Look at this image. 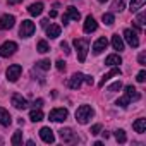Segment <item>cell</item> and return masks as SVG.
I'll use <instances>...</instances> for the list:
<instances>
[{
    "instance_id": "1",
    "label": "cell",
    "mask_w": 146,
    "mask_h": 146,
    "mask_svg": "<svg viewBox=\"0 0 146 146\" xmlns=\"http://www.w3.org/2000/svg\"><path fill=\"white\" fill-rule=\"evenodd\" d=\"M93 115H95V110H93L90 105H81V107L76 110V120H78L79 124H88Z\"/></svg>"
},
{
    "instance_id": "2",
    "label": "cell",
    "mask_w": 146,
    "mask_h": 146,
    "mask_svg": "<svg viewBox=\"0 0 146 146\" xmlns=\"http://www.w3.org/2000/svg\"><path fill=\"white\" fill-rule=\"evenodd\" d=\"M74 46H76L79 62H84V60H86V55H88V50H90L88 40H84V38H76V40H74Z\"/></svg>"
},
{
    "instance_id": "3",
    "label": "cell",
    "mask_w": 146,
    "mask_h": 146,
    "mask_svg": "<svg viewBox=\"0 0 146 146\" xmlns=\"http://www.w3.org/2000/svg\"><path fill=\"white\" fill-rule=\"evenodd\" d=\"M35 31H36V26H35L33 21H29V19L23 21V24H21V28H19V35H21V38H29V36L35 35Z\"/></svg>"
},
{
    "instance_id": "4",
    "label": "cell",
    "mask_w": 146,
    "mask_h": 146,
    "mask_svg": "<svg viewBox=\"0 0 146 146\" xmlns=\"http://www.w3.org/2000/svg\"><path fill=\"white\" fill-rule=\"evenodd\" d=\"M21 72H23V67L19 64H14V65H9L7 70H5V76H7V81L11 83H16L19 78H21Z\"/></svg>"
},
{
    "instance_id": "5",
    "label": "cell",
    "mask_w": 146,
    "mask_h": 146,
    "mask_svg": "<svg viewBox=\"0 0 146 146\" xmlns=\"http://www.w3.org/2000/svg\"><path fill=\"white\" fill-rule=\"evenodd\" d=\"M58 136H60V139H62L64 143H67V144L78 143V141H79V137L72 132V129H69V127H62V129L58 131Z\"/></svg>"
},
{
    "instance_id": "6",
    "label": "cell",
    "mask_w": 146,
    "mask_h": 146,
    "mask_svg": "<svg viewBox=\"0 0 146 146\" xmlns=\"http://www.w3.org/2000/svg\"><path fill=\"white\" fill-rule=\"evenodd\" d=\"M48 117H50L52 122H64L69 117V112H67V108H53L48 113Z\"/></svg>"
},
{
    "instance_id": "7",
    "label": "cell",
    "mask_w": 146,
    "mask_h": 146,
    "mask_svg": "<svg viewBox=\"0 0 146 146\" xmlns=\"http://www.w3.org/2000/svg\"><path fill=\"white\" fill-rule=\"evenodd\" d=\"M79 21L81 19V14H79V11L76 9V7H72V5H69L67 7V12L62 16V23L64 24H69V21Z\"/></svg>"
},
{
    "instance_id": "8",
    "label": "cell",
    "mask_w": 146,
    "mask_h": 146,
    "mask_svg": "<svg viewBox=\"0 0 146 146\" xmlns=\"http://www.w3.org/2000/svg\"><path fill=\"white\" fill-rule=\"evenodd\" d=\"M83 81H84V74H81V72H76L72 78H69L67 79V88H70V90H79V86L83 84Z\"/></svg>"
},
{
    "instance_id": "9",
    "label": "cell",
    "mask_w": 146,
    "mask_h": 146,
    "mask_svg": "<svg viewBox=\"0 0 146 146\" xmlns=\"http://www.w3.org/2000/svg\"><path fill=\"white\" fill-rule=\"evenodd\" d=\"M16 50H17V43H14V41H5L2 46H0V55H2V57H11V55L16 53Z\"/></svg>"
},
{
    "instance_id": "10",
    "label": "cell",
    "mask_w": 146,
    "mask_h": 146,
    "mask_svg": "<svg viewBox=\"0 0 146 146\" xmlns=\"http://www.w3.org/2000/svg\"><path fill=\"white\" fill-rule=\"evenodd\" d=\"M124 38H125V41H127L129 46H132V48H137V46H139V40H137L136 31H132V29H125V31H124Z\"/></svg>"
},
{
    "instance_id": "11",
    "label": "cell",
    "mask_w": 146,
    "mask_h": 146,
    "mask_svg": "<svg viewBox=\"0 0 146 146\" xmlns=\"http://www.w3.org/2000/svg\"><path fill=\"white\" fill-rule=\"evenodd\" d=\"M11 102H12V105L17 108V110H24V108H28V100L26 98H23V95H19V93H14L12 95V98H11Z\"/></svg>"
},
{
    "instance_id": "12",
    "label": "cell",
    "mask_w": 146,
    "mask_h": 146,
    "mask_svg": "<svg viewBox=\"0 0 146 146\" xmlns=\"http://www.w3.org/2000/svg\"><path fill=\"white\" fill-rule=\"evenodd\" d=\"M40 137H41V141L46 143V144L55 143V136H53V131H52L50 127H41V129H40Z\"/></svg>"
},
{
    "instance_id": "13",
    "label": "cell",
    "mask_w": 146,
    "mask_h": 146,
    "mask_svg": "<svg viewBox=\"0 0 146 146\" xmlns=\"http://www.w3.org/2000/svg\"><path fill=\"white\" fill-rule=\"evenodd\" d=\"M14 23H16V17L12 14H4L0 17V29H11L14 28Z\"/></svg>"
},
{
    "instance_id": "14",
    "label": "cell",
    "mask_w": 146,
    "mask_h": 146,
    "mask_svg": "<svg viewBox=\"0 0 146 146\" xmlns=\"http://www.w3.org/2000/svg\"><path fill=\"white\" fill-rule=\"evenodd\" d=\"M120 74H122V70H120L119 67H115V65H113V69H112V70H108V72H107V74H105V76L102 78V81L98 83V86H100V88H103L107 81H110L112 78H115V76H120Z\"/></svg>"
},
{
    "instance_id": "15",
    "label": "cell",
    "mask_w": 146,
    "mask_h": 146,
    "mask_svg": "<svg viewBox=\"0 0 146 146\" xmlns=\"http://www.w3.org/2000/svg\"><path fill=\"white\" fill-rule=\"evenodd\" d=\"M107 45H108V40H107L105 36L98 38V40L93 43V53H95V55H100V53L107 48Z\"/></svg>"
},
{
    "instance_id": "16",
    "label": "cell",
    "mask_w": 146,
    "mask_h": 146,
    "mask_svg": "<svg viewBox=\"0 0 146 146\" xmlns=\"http://www.w3.org/2000/svg\"><path fill=\"white\" fill-rule=\"evenodd\" d=\"M96 28H98V24H96V21H95V17L93 16H88L86 17V21H84V26H83V31L84 33H93V31H96Z\"/></svg>"
},
{
    "instance_id": "17",
    "label": "cell",
    "mask_w": 146,
    "mask_h": 146,
    "mask_svg": "<svg viewBox=\"0 0 146 146\" xmlns=\"http://www.w3.org/2000/svg\"><path fill=\"white\" fill-rule=\"evenodd\" d=\"M124 96H127L129 98V102H137L139 98H141V95H139V91L134 88V86H125V95Z\"/></svg>"
},
{
    "instance_id": "18",
    "label": "cell",
    "mask_w": 146,
    "mask_h": 146,
    "mask_svg": "<svg viewBox=\"0 0 146 146\" xmlns=\"http://www.w3.org/2000/svg\"><path fill=\"white\" fill-rule=\"evenodd\" d=\"M46 36H48L50 40L58 38V36H60V26H58V24H50V26H46Z\"/></svg>"
},
{
    "instance_id": "19",
    "label": "cell",
    "mask_w": 146,
    "mask_h": 146,
    "mask_svg": "<svg viewBox=\"0 0 146 146\" xmlns=\"http://www.w3.org/2000/svg\"><path fill=\"white\" fill-rule=\"evenodd\" d=\"M0 124L5 125V127L12 124V117H11V113H9L4 107H0Z\"/></svg>"
},
{
    "instance_id": "20",
    "label": "cell",
    "mask_w": 146,
    "mask_h": 146,
    "mask_svg": "<svg viewBox=\"0 0 146 146\" xmlns=\"http://www.w3.org/2000/svg\"><path fill=\"white\" fill-rule=\"evenodd\" d=\"M28 12L31 14V16H41V12H43V4L41 2H36V4H31L29 7H28Z\"/></svg>"
},
{
    "instance_id": "21",
    "label": "cell",
    "mask_w": 146,
    "mask_h": 146,
    "mask_svg": "<svg viewBox=\"0 0 146 146\" xmlns=\"http://www.w3.org/2000/svg\"><path fill=\"white\" fill-rule=\"evenodd\" d=\"M105 64H107V65H110V67L119 65V64H122V57H120L119 53H112V55H108V57L105 58Z\"/></svg>"
},
{
    "instance_id": "22",
    "label": "cell",
    "mask_w": 146,
    "mask_h": 146,
    "mask_svg": "<svg viewBox=\"0 0 146 146\" xmlns=\"http://www.w3.org/2000/svg\"><path fill=\"white\" fill-rule=\"evenodd\" d=\"M132 129H134L136 132L143 134V132L146 131V119H137V120L132 124Z\"/></svg>"
},
{
    "instance_id": "23",
    "label": "cell",
    "mask_w": 146,
    "mask_h": 146,
    "mask_svg": "<svg viewBox=\"0 0 146 146\" xmlns=\"http://www.w3.org/2000/svg\"><path fill=\"white\" fill-rule=\"evenodd\" d=\"M146 4V0H131L129 4V11L131 12H137L139 9H143V5Z\"/></svg>"
},
{
    "instance_id": "24",
    "label": "cell",
    "mask_w": 146,
    "mask_h": 146,
    "mask_svg": "<svg viewBox=\"0 0 146 146\" xmlns=\"http://www.w3.org/2000/svg\"><path fill=\"white\" fill-rule=\"evenodd\" d=\"M112 46L115 48V50H124V41H122V38L119 36V35H113L112 36Z\"/></svg>"
},
{
    "instance_id": "25",
    "label": "cell",
    "mask_w": 146,
    "mask_h": 146,
    "mask_svg": "<svg viewBox=\"0 0 146 146\" xmlns=\"http://www.w3.org/2000/svg\"><path fill=\"white\" fill-rule=\"evenodd\" d=\"M29 119H31L33 122H40V120H43V112H41L40 108H33L31 113H29Z\"/></svg>"
},
{
    "instance_id": "26",
    "label": "cell",
    "mask_w": 146,
    "mask_h": 146,
    "mask_svg": "<svg viewBox=\"0 0 146 146\" xmlns=\"http://www.w3.org/2000/svg\"><path fill=\"white\" fill-rule=\"evenodd\" d=\"M36 50H38L40 53H46V52H50V46H48V43H46L45 40H40V41L36 43Z\"/></svg>"
},
{
    "instance_id": "27",
    "label": "cell",
    "mask_w": 146,
    "mask_h": 146,
    "mask_svg": "<svg viewBox=\"0 0 146 146\" xmlns=\"http://www.w3.org/2000/svg\"><path fill=\"white\" fill-rule=\"evenodd\" d=\"M115 139L120 143V144H124L125 141H127V136H125V131L124 129H117L115 131Z\"/></svg>"
},
{
    "instance_id": "28",
    "label": "cell",
    "mask_w": 146,
    "mask_h": 146,
    "mask_svg": "<svg viewBox=\"0 0 146 146\" xmlns=\"http://www.w3.org/2000/svg\"><path fill=\"white\" fill-rule=\"evenodd\" d=\"M11 143H12L14 146H19V144L23 143V131H16L14 136H12V139H11Z\"/></svg>"
},
{
    "instance_id": "29",
    "label": "cell",
    "mask_w": 146,
    "mask_h": 146,
    "mask_svg": "<svg viewBox=\"0 0 146 146\" xmlns=\"http://www.w3.org/2000/svg\"><path fill=\"white\" fill-rule=\"evenodd\" d=\"M124 7H125L124 0H113L112 2V11L113 12H120V11H124Z\"/></svg>"
},
{
    "instance_id": "30",
    "label": "cell",
    "mask_w": 146,
    "mask_h": 146,
    "mask_svg": "<svg viewBox=\"0 0 146 146\" xmlns=\"http://www.w3.org/2000/svg\"><path fill=\"white\" fill-rule=\"evenodd\" d=\"M50 65H52V62H50L48 58H43V60L36 62V69H41V70H48Z\"/></svg>"
},
{
    "instance_id": "31",
    "label": "cell",
    "mask_w": 146,
    "mask_h": 146,
    "mask_svg": "<svg viewBox=\"0 0 146 146\" xmlns=\"http://www.w3.org/2000/svg\"><path fill=\"white\" fill-rule=\"evenodd\" d=\"M102 21H103L107 26H112V24L115 23V17H113V14L107 12V14H103V16H102Z\"/></svg>"
},
{
    "instance_id": "32",
    "label": "cell",
    "mask_w": 146,
    "mask_h": 146,
    "mask_svg": "<svg viewBox=\"0 0 146 146\" xmlns=\"http://www.w3.org/2000/svg\"><path fill=\"white\" fill-rule=\"evenodd\" d=\"M115 105H119V107L125 108V107H129V105H131V102H129V98H127V96H122V98H119V100L115 102Z\"/></svg>"
},
{
    "instance_id": "33",
    "label": "cell",
    "mask_w": 146,
    "mask_h": 146,
    "mask_svg": "<svg viewBox=\"0 0 146 146\" xmlns=\"http://www.w3.org/2000/svg\"><path fill=\"white\" fill-rule=\"evenodd\" d=\"M144 21H146V12H139L136 17V24L141 28V26H144Z\"/></svg>"
},
{
    "instance_id": "34",
    "label": "cell",
    "mask_w": 146,
    "mask_h": 146,
    "mask_svg": "<svg viewBox=\"0 0 146 146\" xmlns=\"http://www.w3.org/2000/svg\"><path fill=\"white\" fill-rule=\"evenodd\" d=\"M120 90H122V83H120V81L113 83V84L108 88V91H110V93H115V91H120Z\"/></svg>"
},
{
    "instance_id": "35",
    "label": "cell",
    "mask_w": 146,
    "mask_h": 146,
    "mask_svg": "<svg viewBox=\"0 0 146 146\" xmlns=\"http://www.w3.org/2000/svg\"><path fill=\"white\" fill-rule=\"evenodd\" d=\"M144 79H146V72H144V70L137 72V76H136V81H137V83H144Z\"/></svg>"
},
{
    "instance_id": "36",
    "label": "cell",
    "mask_w": 146,
    "mask_h": 146,
    "mask_svg": "<svg viewBox=\"0 0 146 146\" xmlns=\"http://www.w3.org/2000/svg\"><path fill=\"white\" fill-rule=\"evenodd\" d=\"M137 62H139L141 65H146V52H141V53H139V57H137Z\"/></svg>"
},
{
    "instance_id": "37",
    "label": "cell",
    "mask_w": 146,
    "mask_h": 146,
    "mask_svg": "<svg viewBox=\"0 0 146 146\" xmlns=\"http://www.w3.org/2000/svg\"><path fill=\"white\" fill-rule=\"evenodd\" d=\"M100 131H102V125H100V124H95V125L91 127V131H90V132H91L93 136H96V134H100Z\"/></svg>"
},
{
    "instance_id": "38",
    "label": "cell",
    "mask_w": 146,
    "mask_h": 146,
    "mask_svg": "<svg viewBox=\"0 0 146 146\" xmlns=\"http://www.w3.org/2000/svg\"><path fill=\"white\" fill-rule=\"evenodd\" d=\"M60 48L64 50V53H65V55H69V53H70V50H69V45H67L65 41H62V43H60Z\"/></svg>"
},
{
    "instance_id": "39",
    "label": "cell",
    "mask_w": 146,
    "mask_h": 146,
    "mask_svg": "<svg viewBox=\"0 0 146 146\" xmlns=\"http://www.w3.org/2000/svg\"><path fill=\"white\" fill-rule=\"evenodd\" d=\"M57 69L62 72V70H65V62L64 60H57Z\"/></svg>"
},
{
    "instance_id": "40",
    "label": "cell",
    "mask_w": 146,
    "mask_h": 146,
    "mask_svg": "<svg viewBox=\"0 0 146 146\" xmlns=\"http://www.w3.org/2000/svg\"><path fill=\"white\" fill-rule=\"evenodd\" d=\"M41 105H43V100L41 98H38V100L33 102V108H41Z\"/></svg>"
},
{
    "instance_id": "41",
    "label": "cell",
    "mask_w": 146,
    "mask_h": 146,
    "mask_svg": "<svg viewBox=\"0 0 146 146\" xmlns=\"http://www.w3.org/2000/svg\"><path fill=\"white\" fill-rule=\"evenodd\" d=\"M84 81H86V84H90V86H91V84H93V83H95V81H93V78H91V76H84Z\"/></svg>"
},
{
    "instance_id": "42",
    "label": "cell",
    "mask_w": 146,
    "mask_h": 146,
    "mask_svg": "<svg viewBox=\"0 0 146 146\" xmlns=\"http://www.w3.org/2000/svg\"><path fill=\"white\" fill-rule=\"evenodd\" d=\"M23 0H7V4L9 5H17V4H21Z\"/></svg>"
},
{
    "instance_id": "43",
    "label": "cell",
    "mask_w": 146,
    "mask_h": 146,
    "mask_svg": "<svg viewBox=\"0 0 146 146\" xmlns=\"http://www.w3.org/2000/svg\"><path fill=\"white\" fill-rule=\"evenodd\" d=\"M48 23H50L48 19H43V21H41V26H43V28H46V26H48Z\"/></svg>"
},
{
    "instance_id": "44",
    "label": "cell",
    "mask_w": 146,
    "mask_h": 146,
    "mask_svg": "<svg viewBox=\"0 0 146 146\" xmlns=\"http://www.w3.org/2000/svg\"><path fill=\"white\" fill-rule=\"evenodd\" d=\"M50 17H52V19L57 17V11H50Z\"/></svg>"
},
{
    "instance_id": "45",
    "label": "cell",
    "mask_w": 146,
    "mask_h": 146,
    "mask_svg": "<svg viewBox=\"0 0 146 146\" xmlns=\"http://www.w3.org/2000/svg\"><path fill=\"white\" fill-rule=\"evenodd\" d=\"M98 2H102V4H105V2H107V0H98Z\"/></svg>"
}]
</instances>
